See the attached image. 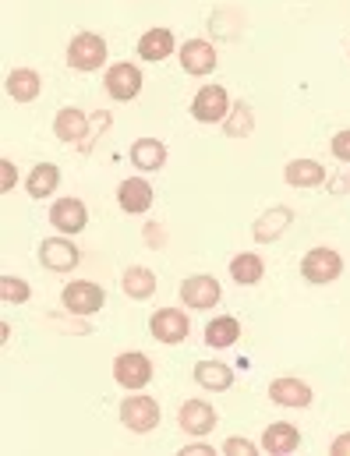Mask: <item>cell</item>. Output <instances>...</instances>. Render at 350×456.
Segmentation results:
<instances>
[{
  "label": "cell",
  "instance_id": "1",
  "mask_svg": "<svg viewBox=\"0 0 350 456\" xmlns=\"http://www.w3.org/2000/svg\"><path fill=\"white\" fill-rule=\"evenodd\" d=\"M64 61H68L71 71H78V75H93V71H103V68H107V61H110V46H107V39H103L100 32L82 28V32L71 36Z\"/></svg>",
  "mask_w": 350,
  "mask_h": 456
},
{
  "label": "cell",
  "instance_id": "19",
  "mask_svg": "<svg viewBox=\"0 0 350 456\" xmlns=\"http://www.w3.org/2000/svg\"><path fill=\"white\" fill-rule=\"evenodd\" d=\"M167 142H159V138H138V142H131V149H127V159H131V167L138 170V174H156V170H163L167 167Z\"/></svg>",
  "mask_w": 350,
  "mask_h": 456
},
{
  "label": "cell",
  "instance_id": "40",
  "mask_svg": "<svg viewBox=\"0 0 350 456\" xmlns=\"http://www.w3.org/2000/svg\"><path fill=\"white\" fill-rule=\"evenodd\" d=\"M0 343H4V346L11 343V322H0Z\"/></svg>",
  "mask_w": 350,
  "mask_h": 456
},
{
  "label": "cell",
  "instance_id": "17",
  "mask_svg": "<svg viewBox=\"0 0 350 456\" xmlns=\"http://www.w3.org/2000/svg\"><path fill=\"white\" fill-rule=\"evenodd\" d=\"M290 227H294V209L290 206H269L265 213L255 216L251 237H255V244H273V240H280Z\"/></svg>",
  "mask_w": 350,
  "mask_h": 456
},
{
  "label": "cell",
  "instance_id": "28",
  "mask_svg": "<svg viewBox=\"0 0 350 456\" xmlns=\"http://www.w3.org/2000/svg\"><path fill=\"white\" fill-rule=\"evenodd\" d=\"M240 28H244V14L233 11V7H216V11L209 14V36H213V39L231 43V39L240 36Z\"/></svg>",
  "mask_w": 350,
  "mask_h": 456
},
{
  "label": "cell",
  "instance_id": "3",
  "mask_svg": "<svg viewBox=\"0 0 350 456\" xmlns=\"http://www.w3.org/2000/svg\"><path fill=\"white\" fill-rule=\"evenodd\" d=\"M36 258L46 273H71L82 265V248L75 244V237L68 233H53V237H43L39 248H36Z\"/></svg>",
  "mask_w": 350,
  "mask_h": 456
},
{
  "label": "cell",
  "instance_id": "30",
  "mask_svg": "<svg viewBox=\"0 0 350 456\" xmlns=\"http://www.w3.org/2000/svg\"><path fill=\"white\" fill-rule=\"evenodd\" d=\"M28 297H32V283H28V280H21V276H14V273L0 276V301H4V305H25Z\"/></svg>",
  "mask_w": 350,
  "mask_h": 456
},
{
  "label": "cell",
  "instance_id": "14",
  "mask_svg": "<svg viewBox=\"0 0 350 456\" xmlns=\"http://www.w3.org/2000/svg\"><path fill=\"white\" fill-rule=\"evenodd\" d=\"M50 227L57 230V233H68V237L82 233V230L89 227V206L82 199H75V195L53 199V206H50Z\"/></svg>",
  "mask_w": 350,
  "mask_h": 456
},
{
  "label": "cell",
  "instance_id": "11",
  "mask_svg": "<svg viewBox=\"0 0 350 456\" xmlns=\"http://www.w3.org/2000/svg\"><path fill=\"white\" fill-rule=\"evenodd\" d=\"M177 61H181V71L191 75V78H209L220 64L216 57V46L213 39H188L177 46Z\"/></svg>",
  "mask_w": 350,
  "mask_h": 456
},
{
  "label": "cell",
  "instance_id": "4",
  "mask_svg": "<svg viewBox=\"0 0 350 456\" xmlns=\"http://www.w3.org/2000/svg\"><path fill=\"white\" fill-rule=\"evenodd\" d=\"M117 418H120V425H124L131 436H149V432H156V425H159V403L138 389L134 396H124V400H120Z\"/></svg>",
  "mask_w": 350,
  "mask_h": 456
},
{
  "label": "cell",
  "instance_id": "23",
  "mask_svg": "<svg viewBox=\"0 0 350 456\" xmlns=\"http://www.w3.org/2000/svg\"><path fill=\"white\" fill-rule=\"evenodd\" d=\"M191 379H195V386L206 389V393H227L233 386V368L227 361L209 357V361H199V364H195Z\"/></svg>",
  "mask_w": 350,
  "mask_h": 456
},
{
  "label": "cell",
  "instance_id": "10",
  "mask_svg": "<svg viewBox=\"0 0 350 456\" xmlns=\"http://www.w3.org/2000/svg\"><path fill=\"white\" fill-rule=\"evenodd\" d=\"M142 86H145V78H142L138 64H131V61H117L103 71V89L114 103H131L142 93Z\"/></svg>",
  "mask_w": 350,
  "mask_h": 456
},
{
  "label": "cell",
  "instance_id": "32",
  "mask_svg": "<svg viewBox=\"0 0 350 456\" xmlns=\"http://www.w3.org/2000/svg\"><path fill=\"white\" fill-rule=\"evenodd\" d=\"M258 450H262V446H255V443L244 439V436H231V439H224V446H220L224 456H255Z\"/></svg>",
  "mask_w": 350,
  "mask_h": 456
},
{
  "label": "cell",
  "instance_id": "6",
  "mask_svg": "<svg viewBox=\"0 0 350 456\" xmlns=\"http://www.w3.org/2000/svg\"><path fill=\"white\" fill-rule=\"evenodd\" d=\"M220 301H224V287L209 273H195L181 283V305L188 312H213V308H220Z\"/></svg>",
  "mask_w": 350,
  "mask_h": 456
},
{
  "label": "cell",
  "instance_id": "38",
  "mask_svg": "<svg viewBox=\"0 0 350 456\" xmlns=\"http://www.w3.org/2000/svg\"><path fill=\"white\" fill-rule=\"evenodd\" d=\"M326 188H330V195H337V199H340V195H347V191H350V177H340V174H333V177L326 181Z\"/></svg>",
  "mask_w": 350,
  "mask_h": 456
},
{
  "label": "cell",
  "instance_id": "39",
  "mask_svg": "<svg viewBox=\"0 0 350 456\" xmlns=\"http://www.w3.org/2000/svg\"><path fill=\"white\" fill-rule=\"evenodd\" d=\"M330 453H333V456H350V432L337 436V439L330 443Z\"/></svg>",
  "mask_w": 350,
  "mask_h": 456
},
{
  "label": "cell",
  "instance_id": "25",
  "mask_svg": "<svg viewBox=\"0 0 350 456\" xmlns=\"http://www.w3.org/2000/svg\"><path fill=\"white\" fill-rule=\"evenodd\" d=\"M156 273L149 265H127L124 276H120V290L131 297V301H149L156 294Z\"/></svg>",
  "mask_w": 350,
  "mask_h": 456
},
{
  "label": "cell",
  "instance_id": "7",
  "mask_svg": "<svg viewBox=\"0 0 350 456\" xmlns=\"http://www.w3.org/2000/svg\"><path fill=\"white\" fill-rule=\"evenodd\" d=\"M149 333L163 346H177V343H184L191 337V319H188L184 308H156L149 315Z\"/></svg>",
  "mask_w": 350,
  "mask_h": 456
},
{
  "label": "cell",
  "instance_id": "20",
  "mask_svg": "<svg viewBox=\"0 0 350 456\" xmlns=\"http://www.w3.org/2000/svg\"><path fill=\"white\" fill-rule=\"evenodd\" d=\"M258 446H262V453L269 456H290L297 453V446H301V432L290 421H273V425H265Z\"/></svg>",
  "mask_w": 350,
  "mask_h": 456
},
{
  "label": "cell",
  "instance_id": "27",
  "mask_svg": "<svg viewBox=\"0 0 350 456\" xmlns=\"http://www.w3.org/2000/svg\"><path fill=\"white\" fill-rule=\"evenodd\" d=\"M265 276V262L255 251H237L231 258V280L237 287H255Z\"/></svg>",
  "mask_w": 350,
  "mask_h": 456
},
{
  "label": "cell",
  "instance_id": "34",
  "mask_svg": "<svg viewBox=\"0 0 350 456\" xmlns=\"http://www.w3.org/2000/svg\"><path fill=\"white\" fill-rule=\"evenodd\" d=\"M110 124H114V117H110V114H103V110H96V114H93V134H89V142H85V149H82L85 156L93 152V145H96V138H100V134H103V131H107Z\"/></svg>",
  "mask_w": 350,
  "mask_h": 456
},
{
  "label": "cell",
  "instance_id": "8",
  "mask_svg": "<svg viewBox=\"0 0 350 456\" xmlns=\"http://www.w3.org/2000/svg\"><path fill=\"white\" fill-rule=\"evenodd\" d=\"M114 382L127 393H138L152 382V361L142 350H124L114 357Z\"/></svg>",
  "mask_w": 350,
  "mask_h": 456
},
{
  "label": "cell",
  "instance_id": "29",
  "mask_svg": "<svg viewBox=\"0 0 350 456\" xmlns=\"http://www.w3.org/2000/svg\"><path fill=\"white\" fill-rule=\"evenodd\" d=\"M251 131H255V110H251V103L233 100L231 114L224 117V134L233 138V142H240V138H248Z\"/></svg>",
  "mask_w": 350,
  "mask_h": 456
},
{
  "label": "cell",
  "instance_id": "31",
  "mask_svg": "<svg viewBox=\"0 0 350 456\" xmlns=\"http://www.w3.org/2000/svg\"><path fill=\"white\" fill-rule=\"evenodd\" d=\"M46 319H50L57 330L71 333V337H89V333H93V322H89L85 315H75V312H68V308H64V312H50Z\"/></svg>",
  "mask_w": 350,
  "mask_h": 456
},
{
  "label": "cell",
  "instance_id": "22",
  "mask_svg": "<svg viewBox=\"0 0 350 456\" xmlns=\"http://www.w3.org/2000/svg\"><path fill=\"white\" fill-rule=\"evenodd\" d=\"M4 89H7V96H11L14 103H36L39 93H43V78H39V71H32V68H11V71L4 75Z\"/></svg>",
  "mask_w": 350,
  "mask_h": 456
},
{
  "label": "cell",
  "instance_id": "5",
  "mask_svg": "<svg viewBox=\"0 0 350 456\" xmlns=\"http://www.w3.org/2000/svg\"><path fill=\"white\" fill-rule=\"evenodd\" d=\"M216 425H220V414H216V407H213L209 400H202V396H191V400H184V403L177 407V428H181L188 439H206V436H213Z\"/></svg>",
  "mask_w": 350,
  "mask_h": 456
},
{
  "label": "cell",
  "instance_id": "26",
  "mask_svg": "<svg viewBox=\"0 0 350 456\" xmlns=\"http://www.w3.org/2000/svg\"><path fill=\"white\" fill-rule=\"evenodd\" d=\"M202 337H206V346H209V350H231L233 343L240 340V322H237L233 315H216V319L206 322Z\"/></svg>",
  "mask_w": 350,
  "mask_h": 456
},
{
  "label": "cell",
  "instance_id": "12",
  "mask_svg": "<svg viewBox=\"0 0 350 456\" xmlns=\"http://www.w3.org/2000/svg\"><path fill=\"white\" fill-rule=\"evenodd\" d=\"M233 100L227 86H202L191 100V117L199 124H224V117L231 114Z\"/></svg>",
  "mask_w": 350,
  "mask_h": 456
},
{
  "label": "cell",
  "instance_id": "37",
  "mask_svg": "<svg viewBox=\"0 0 350 456\" xmlns=\"http://www.w3.org/2000/svg\"><path fill=\"white\" fill-rule=\"evenodd\" d=\"M181 453H184V456H216L220 450H216V446H209L206 439H191V443H188Z\"/></svg>",
  "mask_w": 350,
  "mask_h": 456
},
{
  "label": "cell",
  "instance_id": "2",
  "mask_svg": "<svg viewBox=\"0 0 350 456\" xmlns=\"http://www.w3.org/2000/svg\"><path fill=\"white\" fill-rule=\"evenodd\" d=\"M301 280L305 283H312V287H326V283H337L340 276H344V255L337 251V248H326V244H319V248H312V251H305L301 255Z\"/></svg>",
  "mask_w": 350,
  "mask_h": 456
},
{
  "label": "cell",
  "instance_id": "36",
  "mask_svg": "<svg viewBox=\"0 0 350 456\" xmlns=\"http://www.w3.org/2000/svg\"><path fill=\"white\" fill-rule=\"evenodd\" d=\"M14 184H18V167L11 159H0V191L7 195V191H14Z\"/></svg>",
  "mask_w": 350,
  "mask_h": 456
},
{
  "label": "cell",
  "instance_id": "33",
  "mask_svg": "<svg viewBox=\"0 0 350 456\" xmlns=\"http://www.w3.org/2000/svg\"><path fill=\"white\" fill-rule=\"evenodd\" d=\"M142 240H145V248H152V251H159V248H167L170 244V233H167V227L163 224H145L142 227Z\"/></svg>",
  "mask_w": 350,
  "mask_h": 456
},
{
  "label": "cell",
  "instance_id": "15",
  "mask_svg": "<svg viewBox=\"0 0 350 456\" xmlns=\"http://www.w3.org/2000/svg\"><path fill=\"white\" fill-rule=\"evenodd\" d=\"M177 46H181V43H177L174 28H167V25H152V28H145V32L138 36L134 53H138V61H145V64H159V61L174 57Z\"/></svg>",
  "mask_w": 350,
  "mask_h": 456
},
{
  "label": "cell",
  "instance_id": "24",
  "mask_svg": "<svg viewBox=\"0 0 350 456\" xmlns=\"http://www.w3.org/2000/svg\"><path fill=\"white\" fill-rule=\"evenodd\" d=\"M61 188V167L57 163H36L32 170H28V177H25V195L28 199H36V202H43V199H53V191Z\"/></svg>",
  "mask_w": 350,
  "mask_h": 456
},
{
  "label": "cell",
  "instance_id": "9",
  "mask_svg": "<svg viewBox=\"0 0 350 456\" xmlns=\"http://www.w3.org/2000/svg\"><path fill=\"white\" fill-rule=\"evenodd\" d=\"M61 305H64L68 312H75V315L93 319L96 312H103L107 294H103V287L93 283V280H71V283H64V290H61Z\"/></svg>",
  "mask_w": 350,
  "mask_h": 456
},
{
  "label": "cell",
  "instance_id": "16",
  "mask_svg": "<svg viewBox=\"0 0 350 456\" xmlns=\"http://www.w3.org/2000/svg\"><path fill=\"white\" fill-rule=\"evenodd\" d=\"M269 400H273L276 407H290V411H305V407H312V400H315V393H312V386H308L305 379H294V375H283V379H273V382H269Z\"/></svg>",
  "mask_w": 350,
  "mask_h": 456
},
{
  "label": "cell",
  "instance_id": "13",
  "mask_svg": "<svg viewBox=\"0 0 350 456\" xmlns=\"http://www.w3.org/2000/svg\"><path fill=\"white\" fill-rule=\"evenodd\" d=\"M89 134H93V114H85L78 107H61L57 110V117H53V138L57 142L85 149Z\"/></svg>",
  "mask_w": 350,
  "mask_h": 456
},
{
  "label": "cell",
  "instance_id": "21",
  "mask_svg": "<svg viewBox=\"0 0 350 456\" xmlns=\"http://www.w3.org/2000/svg\"><path fill=\"white\" fill-rule=\"evenodd\" d=\"M283 181L290 184V188H322L326 181H330V170L319 163V159H308V156H301V159H290L287 167H283Z\"/></svg>",
  "mask_w": 350,
  "mask_h": 456
},
{
  "label": "cell",
  "instance_id": "18",
  "mask_svg": "<svg viewBox=\"0 0 350 456\" xmlns=\"http://www.w3.org/2000/svg\"><path fill=\"white\" fill-rule=\"evenodd\" d=\"M117 206H120V213H127V216H142V213H149L152 209V184L145 181V177H124L120 184H117Z\"/></svg>",
  "mask_w": 350,
  "mask_h": 456
},
{
  "label": "cell",
  "instance_id": "35",
  "mask_svg": "<svg viewBox=\"0 0 350 456\" xmlns=\"http://www.w3.org/2000/svg\"><path fill=\"white\" fill-rule=\"evenodd\" d=\"M330 152H333L340 163H350V127H344V131H337V134H333Z\"/></svg>",
  "mask_w": 350,
  "mask_h": 456
}]
</instances>
